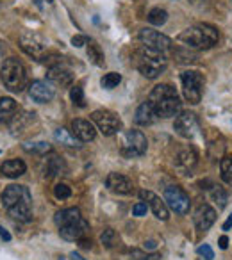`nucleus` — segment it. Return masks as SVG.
Instances as JSON below:
<instances>
[{"label":"nucleus","mask_w":232,"mask_h":260,"mask_svg":"<svg viewBox=\"0 0 232 260\" xmlns=\"http://www.w3.org/2000/svg\"><path fill=\"white\" fill-rule=\"evenodd\" d=\"M2 205L16 221L29 223L33 219V196L25 185H9L2 192Z\"/></svg>","instance_id":"f257e3e1"},{"label":"nucleus","mask_w":232,"mask_h":260,"mask_svg":"<svg viewBox=\"0 0 232 260\" xmlns=\"http://www.w3.org/2000/svg\"><path fill=\"white\" fill-rule=\"evenodd\" d=\"M149 102L159 118H171L181 112V98L177 89L170 84H159L154 87L149 94Z\"/></svg>","instance_id":"f03ea898"},{"label":"nucleus","mask_w":232,"mask_h":260,"mask_svg":"<svg viewBox=\"0 0 232 260\" xmlns=\"http://www.w3.org/2000/svg\"><path fill=\"white\" fill-rule=\"evenodd\" d=\"M179 41L195 50H206L218 43V30L209 23H196V25L182 30Z\"/></svg>","instance_id":"7ed1b4c3"},{"label":"nucleus","mask_w":232,"mask_h":260,"mask_svg":"<svg viewBox=\"0 0 232 260\" xmlns=\"http://www.w3.org/2000/svg\"><path fill=\"white\" fill-rule=\"evenodd\" d=\"M136 68L147 79H157L161 73L166 70L168 59L164 57L163 52L152 50V48H147L141 45V48H138L136 52Z\"/></svg>","instance_id":"20e7f679"},{"label":"nucleus","mask_w":232,"mask_h":260,"mask_svg":"<svg viewBox=\"0 0 232 260\" xmlns=\"http://www.w3.org/2000/svg\"><path fill=\"white\" fill-rule=\"evenodd\" d=\"M0 77H2V82L13 93H20V91L25 89L27 86V75L23 64L15 57H9L4 61V66L0 70Z\"/></svg>","instance_id":"39448f33"},{"label":"nucleus","mask_w":232,"mask_h":260,"mask_svg":"<svg viewBox=\"0 0 232 260\" xmlns=\"http://www.w3.org/2000/svg\"><path fill=\"white\" fill-rule=\"evenodd\" d=\"M147 148H149V141L141 130H127L122 138L120 152L124 157H129V159L139 157L147 152Z\"/></svg>","instance_id":"423d86ee"},{"label":"nucleus","mask_w":232,"mask_h":260,"mask_svg":"<svg viewBox=\"0 0 232 260\" xmlns=\"http://www.w3.org/2000/svg\"><path fill=\"white\" fill-rule=\"evenodd\" d=\"M181 82H182V93L184 98L189 104H198L200 98H202V87H204V77L202 73L193 72L188 70L181 75Z\"/></svg>","instance_id":"0eeeda50"},{"label":"nucleus","mask_w":232,"mask_h":260,"mask_svg":"<svg viewBox=\"0 0 232 260\" xmlns=\"http://www.w3.org/2000/svg\"><path fill=\"white\" fill-rule=\"evenodd\" d=\"M91 119L97 125V128L100 130L104 136H114L116 132H120L122 121L120 118L111 111H105V109H98L91 114Z\"/></svg>","instance_id":"6e6552de"},{"label":"nucleus","mask_w":232,"mask_h":260,"mask_svg":"<svg viewBox=\"0 0 232 260\" xmlns=\"http://www.w3.org/2000/svg\"><path fill=\"white\" fill-rule=\"evenodd\" d=\"M164 202H166L168 209H171L175 214H179V216L188 214L189 207H191V203H189V196L186 194L181 187H177V185H170V187H166V191H164Z\"/></svg>","instance_id":"1a4fd4ad"},{"label":"nucleus","mask_w":232,"mask_h":260,"mask_svg":"<svg viewBox=\"0 0 232 260\" xmlns=\"http://www.w3.org/2000/svg\"><path fill=\"white\" fill-rule=\"evenodd\" d=\"M173 128L179 136H182V138H186V139H191L198 134V130H200L198 118H196L193 112H179V114L175 116Z\"/></svg>","instance_id":"9d476101"},{"label":"nucleus","mask_w":232,"mask_h":260,"mask_svg":"<svg viewBox=\"0 0 232 260\" xmlns=\"http://www.w3.org/2000/svg\"><path fill=\"white\" fill-rule=\"evenodd\" d=\"M139 41H141L143 47L152 48V50L164 52L171 47V40L164 34H161L159 30L154 29H141L139 30Z\"/></svg>","instance_id":"9b49d317"},{"label":"nucleus","mask_w":232,"mask_h":260,"mask_svg":"<svg viewBox=\"0 0 232 260\" xmlns=\"http://www.w3.org/2000/svg\"><path fill=\"white\" fill-rule=\"evenodd\" d=\"M20 47L31 57H41L45 54V41L40 34L33 32V30H25L20 36Z\"/></svg>","instance_id":"f8f14e48"},{"label":"nucleus","mask_w":232,"mask_h":260,"mask_svg":"<svg viewBox=\"0 0 232 260\" xmlns=\"http://www.w3.org/2000/svg\"><path fill=\"white\" fill-rule=\"evenodd\" d=\"M139 198H141V202H145L147 205H149V209L154 212V216L157 217V219L161 221H166L168 217H170V210H168V205L164 200H161L159 196H156L152 191H139Z\"/></svg>","instance_id":"ddd939ff"},{"label":"nucleus","mask_w":232,"mask_h":260,"mask_svg":"<svg viewBox=\"0 0 232 260\" xmlns=\"http://www.w3.org/2000/svg\"><path fill=\"white\" fill-rule=\"evenodd\" d=\"M29 94L38 104H47V102H50L55 96V89L47 80H34L29 86Z\"/></svg>","instance_id":"4468645a"},{"label":"nucleus","mask_w":232,"mask_h":260,"mask_svg":"<svg viewBox=\"0 0 232 260\" xmlns=\"http://www.w3.org/2000/svg\"><path fill=\"white\" fill-rule=\"evenodd\" d=\"M105 187L114 194H131L132 180L122 173H109L105 178Z\"/></svg>","instance_id":"2eb2a0df"},{"label":"nucleus","mask_w":232,"mask_h":260,"mask_svg":"<svg viewBox=\"0 0 232 260\" xmlns=\"http://www.w3.org/2000/svg\"><path fill=\"white\" fill-rule=\"evenodd\" d=\"M88 232H90V223L84 217L80 221H77V223L59 228V234H61V237L65 241H82L88 235Z\"/></svg>","instance_id":"dca6fc26"},{"label":"nucleus","mask_w":232,"mask_h":260,"mask_svg":"<svg viewBox=\"0 0 232 260\" xmlns=\"http://www.w3.org/2000/svg\"><path fill=\"white\" fill-rule=\"evenodd\" d=\"M193 219H195V224L200 232H207L213 226L214 221H216V210L211 205H207V203H204V205H200L198 209L195 210Z\"/></svg>","instance_id":"f3484780"},{"label":"nucleus","mask_w":232,"mask_h":260,"mask_svg":"<svg viewBox=\"0 0 232 260\" xmlns=\"http://www.w3.org/2000/svg\"><path fill=\"white\" fill-rule=\"evenodd\" d=\"M72 134L79 139L80 143L93 141L95 136H97V130H95L93 123L88 121V119H73L72 123Z\"/></svg>","instance_id":"a211bd4d"},{"label":"nucleus","mask_w":232,"mask_h":260,"mask_svg":"<svg viewBox=\"0 0 232 260\" xmlns=\"http://www.w3.org/2000/svg\"><path fill=\"white\" fill-rule=\"evenodd\" d=\"M157 118H159V116H157L156 109H154L152 104L147 100L138 107L136 116H134V121L138 123V125H141V126H147V125H152V123H156Z\"/></svg>","instance_id":"6ab92c4d"},{"label":"nucleus","mask_w":232,"mask_h":260,"mask_svg":"<svg viewBox=\"0 0 232 260\" xmlns=\"http://www.w3.org/2000/svg\"><path fill=\"white\" fill-rule=\"evenodd\" d=\"M80 219H82V216H80V210L77 209V207H70V209L59 210V212L55 214V217H54L57 228L68 226V224H73V223H77V221H80Z\"/></svg>","instance_id":"aec40b11"},{"label":"nucleus","mask_w":232,"mask_h":260,"mask_svg":"<svg viewBox=\"0 0 232 260\" xmlns=\"http://www.w3.org/2000/svg\"><path fill=\"white\" fill-rule=\"evenodd\" d=\"M0 171H2V175L8 178H18L27 171V166H25V162L20 159H9L2 164Z\"/></svg>","instance_id":"412c9836"},{"label":"nucleus","mask_w":232,"mask_h":260,"mask_svg":"<svg viewBox=\"0 0 232 260\" xmlns=\"http://www.w3.org/2000/svg\"><path fill=\"white\" fill-rule=\"evenodd\" d=\"M16 112H18V104L11 96L0 98V121L9 123L16 116Z\"/></svg>","instance_id":"4be33fe9"},{"label":"nucleus","mask_w":232,"mask_h":260,"mask_svg":"<svg viewBox=\"0 0 232 260\" xmlns=\"http://www.w3.org/2000/svg\"><path fill=\"white\" fill-rule=\"evenodd\" d=\"M72 72L70 70H66L65 66L57 64L54 66V68H50V72H48V80L54 84H61V86H68V84H72Z\"/></svg>","instance_id":"5701e85b"},{"label":"nucleus","mask_w":232,"mask_h":260,"mask_svg":"<svg viewBox=\"0 0 232 260\" xmlns=\"http://www.w3.org/2000/svg\"><path fill=\"white\" fill-rule=\"evenodd\" d=\"M196 164V152L189 146V148H184L179 152L177 155V166L184 168V170H191Z\"/></svg>","instance_id":"b1692460"},{"label":"nucleus","mask_w":232,"mask_h":260,"mask_svg":"<svg viewBox=\"0 0 232 260\" xmlns=\"http://www.w3.org/2000/svg\"><path fill=\"white\" fill-rule=\"evenodd\" d=\"M54 138H55V141L57 143H61V145H65V146H70V148H73V146H79V139L75 138V136L70 132V130H66V128H57L54 132Z\"/></svg>","instance_id":"393cba45"},{"label":"nucleus","mask_w":232,"mask_h":260,"mask_svg":"<svg viewBox=\"0 0 232 260\" xmlns=\"http://www.w3.org/2000/svg\"><path fill=\"white\" fill-rule=\"evenodd\" d=\"M149 22L152 23V25H156V27H161V25H164L166 23V20H168V13L164 11V9H161V8H156V9H152V11L149 13Z\"/></svg>","instance_id":"a878e982"},{"label":"nucleus","mask_w":232,"mask_h":260,"mask_svg":"<svg viewBox=\"0 0 232 260\" xmlns=\"http://www.w3.org/2000/svg\"><path fill=\"white\" fill-rule=\"evenodd\" d=\"M88 57L97 66H104V52H102L100 47H98L97 43H93V41L88 45Z\"/></svg>","instance_id":"bb28decb"},{"label":"nucleus","mask_w":232,"mask_h":260,"mask_svg":"<svg viewBox=\"0 0 232 260\" xmlns=\"http://www.w3.org/2000/svg\"><path fill=\"white\" fill-rule=\"evenodd\" d=\"M220 170H221V180L232 184V157H223L220 160Z\"/></svg>","instance_id":"cd10ccee"},{"label":"nucleus","mask_w":232,"mask_h":260,"mask_svg":"<svg viewBox=\"0 0 232 260\" xmlns=\"http://www.w3.org/2000/svg\"><path fill=\"white\" fill-rule=\"evenodd\" d=\"M63 170V162L59 160V157H50L47 162V166H45V175L47 177H55V175H59Z\"/></svg>","instance_id":"c85d7f7f"},{"label":"nucleus","mask_w":232,"mask_h":260,"mask_svg":"<svg viewBox=\"0 0 232 260\" xmlns=\"http://www.w3.org/2000/svg\"><path fill=\"white\" fill-rule=\"evenodd\" d=\"M120 82H122V75H120V73H114V72L104 75V77H102V80H100L102 87H105V89H112V87H116Z\"/></svg>","instance_id":"c756f323"},{"label":"nucleus","mask_w":232,"mask_h":260,"mask_svg":"<svg viewBox=\"0 0 232 260\" xmlns=\"http://www.w3.org/2000/svg\"><path fill=\"white\" fill-rule=\"evenodd\" d=\"M25 150L27 152H33V153H40V155H47L48 152H52V146L48 143H27L25 145Z\"/></svg>","instance_id":"7c9ffc66"},{"label":"nucleus","mask_w":232,"mask_h":260,"mask_svg":"<svg viewBox=\"0 0 232 260\" xmlns=\"http://www.w3.org/2000/svg\"><path fill=\"white\" fill-rule=\"evenodd\" d=\"M70 98L77 107H86V98H84V91L80 86H73L70 89Z\"/></svg>","instance_id":"2f4dec72"},{"label":"nucleus","mask_w":232,"mask_h":260,"mask_svg":"<svg viewBox=\"0 0 232 260\" xmlns=\"http://www.w3.org/2000/svg\"><path fill=\"white\" fill-rule=\"evenodd\" d=\"M211 198L218 203V209H223V207L227 205V200H228L223 187H214L213 191H211Z\"/></svg>","instance_id":"473e14b6"},{"label":"nucleus","mask_w":232,"mask_h":260,"mask_svg":"<svg viewBox=\"0 0 232 260\" xmlns=\"http://www.w3.org/2000/svg\"><path fill=\"white\" fill-rule=\"evenodd\" d=\"M100 241H102V244H105L107 248H112V246L116 244V232L112 230V228L104 230V234L100 235Z\"/></svg>","instance_id":"72a5a7b5"},{"label":"nucleus","mask_w":232,"mask_h":260,"mask_svg":"<svg viewBox=\"0 0 232 260\" xmlns=\"http://www.w3.org/2000/svg\"><path fill=\"white\" fill-rule=\"evenodd\" d=\"M54 194H55V198H59V200H68L70 196H72V189L66 184H57L54 187Z\"/></svg>","instance_id":"f704fd0d"},{"label":"nucleus","mask_w":232,"mask_h":260,"mask_svg":"<svg viewBox=\"0 0 232 260\" xmlns=\"http://www.w3.org/2000/svg\"><path fill=\"white\" fill-rule=\"evenodd\" d=\"M131 260H161L159 253H139V251H131Z\"/></svg>","instance_id":"c9c22d12"},{"label":"nucleus","mask_w":232,"mask_h":260,"mask_svg":"<svg viewBox=\"0 0 232 260\" xmlns=\"http://www.w3.org/2000/svg\"><path fill=\"white\" fill-rule=\"evenodd\" d=\"M198 255H202L206 260H213V258H214V251L211 249V246H209V244L198 246Z\"/></svg>","instance_id":"e433bc0d"},{"label":"nucleus","mask_w":232,"mask_h":260,"mask_svg":"<svg viewBox=\"0 0 232 260\" xmlns=\"http://www.w3.org/2000/svg\"><path fill=\"white\" fill-rule=\"evenodd\" d=\"M147 210H149V205H147L145 202H138L134 207H132V214H134V216H138V217L145 216Z\"/></svg>","instance_id":"4c0bfd02"},{"label":"nucleus","mask_w":232,"mask_h":260,"mask_svg":"<svg viewBox=\"0 0 232 260\" xmlns=\"http://www.w3.org/2000/svg\"><path fill=\"white\" fill-rule=\"evenodd\" d=\"M72 45H73V47H84V45H88V38H84V36H73L72 38Z\"/></svg>","instance_id":"58836bf2"},{"label":"nucleus","mask_w":232,"mask_h":260,"mask_svg":"<svg viewBox=\"0 0 232 260\" xmlns=\"http://www.w3.org/2000/svg\"><path fill=\"white\" fill-rule=\"evenodd\" d=\"M0 237L4 239V241H11V234L8 230H4L2 226H0Z\"/></svg>","instance_id":"ea45409f"},{"label":"nucleus","mask_w":232,"mask_h":260,"mask_svg":"<svg viewBox=\"0 0 232 260\" xmlns=\"http://www.w3.org/2000/svg\"><path fill=\"white\" fill-rule=\"evenodd\" d=\"M218 242H220V248H221V249H227V246H228V239L225 237V235H223V237H220V241H218Z\"/></svg>","instance_id":"a19ab883"},{"label":"nucleus","mask_w":232,"mask_h":260,"mask_svg":"<svg viewBox=\"0 0 232 260\" xmlns=\"http://www.w3.org/2000/svg\"><path fill=\"white\" fill-rule=\"evenodd\" d=\"M230 228H232V214L227 217V221L223 223V230H230Z\"/></svg>","instance_id":"79ce46f5"},{"label":"nucleus","mask_w":232,"mask_h":260,"mask_svg":"<svg viewBox=\"0 0 232 260\" xmlns=\"http://www.w3.org/2000/svg\"><path fill=\"white\" fill-rule=\"evenodd\" d=\"M70 258H72V260H86V258H82V256H80L79 253H75V251L70 255Z\"/></svg>","instance_id":"37998d69"},{"label":"nucleus","mask_w":232,"mask_h":260,"mask_svg":"<svg viewBox=\"0 0 232 260\" xmlns=\"http://www.w3.org/2000/svg\"><path fill=\"white\" fill-rule=\"evenodd\" d=\"M149 248V249H152V248H156V242L154 241H149V242H145V249Z\"/></svg>","instance_id":"c03bdc74"},{"label":"nucleus","mask_w":232,"mask_h":260,"mask_svg":"<svg viewBox=\"0 0 232 260\" xmlns=\"http://www.w3.org/2000/svg\"><path fill=\"white\" fill-rule=\"evenodd\" d=\"M34 4H36L38 8L41 9V8H43V0H34Z\"/></svg>","instance_id":"a18cd8bd"}]
</instances>
